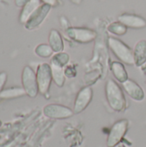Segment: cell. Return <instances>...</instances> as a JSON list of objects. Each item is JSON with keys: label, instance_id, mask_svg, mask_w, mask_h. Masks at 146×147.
I'll return each instance as SVG.
<instances>
[{"label": "cell", "instance_id": "obj_19", "mask_svg": "<svg viewBox=\"0 0 146 147\" xmlns=\"http://www.w3.org/2000/svg\"><path fill=\"white\" fill-rule=\"evenodd\" d=\"M34 53L37 56H39L40 58L47 59V58H50L51 56H52L54 52L52 49V47L49 46V44H40L35 47Z\"/></svg>", "mask_w": 146, "mask_h": 147}, {"label": "cell", "instance_id": "obj_18", "mask_svg": "<svg viewBox=\"0 0 146 147\" xmlns=\"http://www.w3.org/2000/svg\"><path fill=\"white\" fill-rule=\"evenodd\" d=\"M69 60H70L69 54L66 53H64V52H60V53H55L52 57L50 64L56 65H59L61 67H65L68 64Z\"/></svg>", "mask_w": 146, "mask_h": 147}, {"label": "cell", "instance_id": "obj_13", "mask_svg": "<svg viewBox=\"0 0 146 147\" xmlns=\"http://www.w3.org/2000/svg\"><path fill=\"white\" fill-rule=\"evenodd\" d=\"M134 65L140 67L146 62V40H142L137 42L133 49Z\"/></svg>", "mask_w": 146, "mask_h": 147}, {"label": "cell", "instance_id": "obj_3", "mask_svg": "<svg viewBox=\"0 0 146 147\" xmlns=\"http://www.w3.org/2000/svg\"><path fill=\"white\" fill-rule=\"evenodd\" d=\"M22 85L28 96L34 98L39 94L36 72L28 65H26L22 72Z\"/></svg>", "mask_w": 146, "mask_h": 147}, {"label": "cell", "instance_id": "obj_14", "mask_svg": "<svg viewBox=\"0 0 146 147\" xmlns=\"http://www.w3.org/2000/svg\"><path fill=\"white\" fill-rule=\"evenodd\" d=\"M49 46L54 53H60L64 49V41L60 33L56 29H52L48 36Z\"/></svg>", "mask_w": 146, "mask_h": 147}, {"label": "cell", "instance_id": "obj_21", "mask_svg": "<svg viewBox=\"0 0 146 147\" xmlns=\"http://www.w3.org/2000/svg\"><path fill=\"white\" fill-rule=\"evenodd\" d=\"M8 79V74L5 71H1L0 72V94L3 90V88L6 84Z\"/></svg>", "mask_w": 146, "mask_h": 147}, {"label": "cell", "instance_id": "obj_7", "mask_svg": "<svg viewBox=\"0 0 146 147\" xmlns=\"http://www.w3.org/2000/svg\"><path fill=\"white\" fill-rule=\"evenodd\" d=\"M43 114L50 119L63 120L71 117L74 115L70 108L60 104H48L43 108Z\"/></svg>", "mask_w": 146, "mask_h": 147}, {"label": "cell", "instance_id": "obj_6", "mask_svg": "<svg viewBox=\"0 0 146 147\" xmlns=\"http://www.w3.org/2000/svg\"><path fill=\"white\" fill-rule=\"evenodd\" d=\"M128 128V121L127 120H120L114 124L112 127L108 140L107 146L108 147H115L123 139Z\"/></svg>", "mask_w": 146, "mask_h": 147}, {"label": "cell", "instance_id": "obj_4", "mask_svg": "<svg viewBox=\"0 0 146 147\" xmlns=\"http://www.w3.org/2000/svg\"><path fill=\"white\" fill-rule=\"evenodd\" d=\"M36 78L39 88V93L42 96H46L52 81L51 66L47 63L39 65L36 71Z\"/></svg>", "mask_w": 146, "mask_h": 147}, {"label": "cell", "instance_id": "obj_8", "mask_svg": "<svg viewBox=\"0 0 146 147\" xmlns=\"http://www.w3.org/2000/svg\"><path fill=\"white\" fill-rule=\"evenodd\" d=\"M51 6L48 4H41L37 9L36 11L31 16V17L28 19V21L24 24L25 25V28L28 30H33L36 28H38L42 22L43 21L46 19V17L47 16L48 13L51 10Z\"/></svg>", "mask_w": 146, "mask_h": 147}, {"label": "cell", "instance_id": "obj_10", "mask_svg": "<svg viewBox=\"0 0 146 147\" xmlns=\"http://www.w3.org/2000/svg\"><path fill=\"white\" fill-rule=\"evenodd\" d=\"M122 88L133 100L136 102H142L145 99V92L143 89L135 81L127 79L122 83Z\"/></svg>", "mask_w": 146, "mask_h": 147}, {"label": "cell", "instance_id": "obj_15", "mask_svg": "<svg viewBox=\"0 0 146 147\" xmlns=\"http://www.w3.org/2000/svg\"><path fill=\"white\" fill-rule=\"evenodd\" d=\"M111 71L117 81L120 83H124L128 79V74L125 68V65L119 61H114L111 64Z\"/></svg>", "mask_w": 146, "mask_h": 147}, {"label": "cell", "instance_id": "obj_16", "mask_svg": "<svg viewBox=\"0 0 146 147\" xmlns=\"http://www.w3.org/2000/svg\"><path fill=\"white\" fill-rule=\"evenodd\" d=\"M26 95V91L22 87H11L4 89L0 94V98L4 100H9L22 97Z\"/></svg>", "mask_w": 146, "mask_h": 147}, {"label": "cell", "instance_id": "obj_24", "mask_svg": "<svg viewBox=\"0 0 146 147\" xmlns=\"http://www.w3.org/2000/svg\"><path fill=\"white\" fill-rule=\"evenodd\" d=\"M71 1L75 4H80L82 3V0H71Z\"/></svg>", "mask_w": 146, "mask_h": 147}, {"label": "cell", "instance_id": "obj_12", "mask_svg": "<svg viewBox=\"0 0 146 147\" xmlns=\"http://www.w3.org/2000/svg\"><path fill=\"white\" fill-rule=\"evenodd\" d=\"M40 5H41L40 0H30L28 3H27L22 8L19 16V22L22 24H25Z\"/></svg>", "mask_w": 146, "mask_h": 147}, {"label": "cell", "instance_id": "obj_17", "mask_svg": "<svg viewBox=\"0 0 146 147\" xmlns=\"http://www.w3.org/2000/svg\"><path fill=\"white\" fill-rule=\"evenodd\" d=\"M51 70H52V80L55 83V84L59 87H63L65 80V69L64 67L50 64Z\"/></svg>", "mask_w": 146, "mask_h": 147}, {"label": "cell", "instance_id": "obj_1", "mask_svg": "<svg viewBox=\"0 0 146 147\" xmlns=\"http://www.w3.org/2000/svg\"><path fill=\"white\" fill-rule=\"evenodd\" d=\"M106 99L109 106L117 112H121L126 109V97L120 85L113 79H108L105 85Z\"/></svg>", "mask_w": 146, "mask_h": 147}, {"label": "cell", "instance_id": "obj_20", "mask_svg": "<svg viewBox=\"0 0 146 147\" xmlns=\"http://www.w3.org/2000/svg\"><path fill=\"white\" fill-rule=\"evenodd\" d=\"M108 32L116 34V35H123L126 33L127 31V27H126L123 23L120 22H114L110 23L108 26Z\"/></svg>", "mask_w": 146, "mask_h": 147}, {"label": "cell", "instance_id": "obj_11", "mask_svg": "<svg viewBox=\"0 0 146 147\" xmlns=\"http://www.w3.org/2000/svg\"><path fill=\"white\" fill-rule=\"evenodd\" d=\"M119 22L123 23L126 27L131 28H144L146 27V20L142 16L133 14H122L118 18Z\"/></svg>", "mask_w": 146, "mask_h": 147}, {"label": "cell", "instance_id": "obj_2", "mask_svg": "<svg viewBox=\"0 0 146 147\" xmlns=\"http://www.w3.org/2000/svg\"><path fill=\"white\" fill-rule=\"evenodd\" d=\"M108 44L113 53L122 63L128 65H134L133 51L126 44L114 37H109L108 40Z\"/></svg>", "mask_w": 146, "mask_h": 147}, {"label": "cell", "instance_id": "obj_9", "mask_svg": "<svg viewBox=\"0 0 146 147\" xmlns=\"http://www.w3.org/2000/svg\"><path fill=\"white\" fill-rule=\"evenodd\" d=\"M92 97H93V91L91 88L85 87L80 90L74 102V108H73L74 114H80L81 112L85 110L86 108L90 103Z\"/></svg>", "mask_w": 146, "mask_h": 147}, {"label": "cell", "instance_id": "obj_5", "mask_svg": "<svg viewBox=\"0 0 146 147\" xmlns=\"http://www.w3.org/2000/svg\"><path fill=\"white\" fill-rule=\"evenodd\" d=\"M65 34L72 40L82 44L89 43L96 37V31L86 28H69L65 30Z\"/></svg>", "mask_w": 146, "mask_h": 147}, {"label": "cell", "instance_id": "obj_23", "mask_svg": "<svg viewBox=\"0 0 146 147\" xmlns=\"http://www.w3.org/2000/svg\"><path fill=\"white\" fill-rule=\"evenodd\" d=\"M30 0H15V6H17L19 8H22Z\"/></svg>", "mask_w": 146, "mask_h": 147}, {"label": "cell", "instance_id": "obj_22", "mask_svg": "<svg viewBox=\"0 0 146 147\" xmlns=\"http://www.w3.org/2000/svg\"><path fill=\"white\" fill-rule=\"evenodd\" d=\"M41 2H43L45 4H48L51 7H55L58 5L59 0H40Z\"/></svg>", "mask_w": 146, "mask_h": 147}]
</instances>
